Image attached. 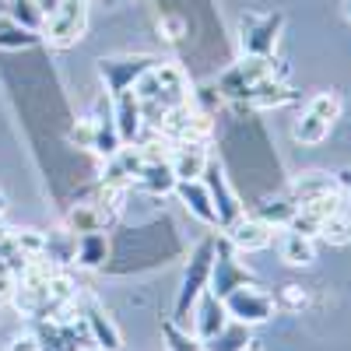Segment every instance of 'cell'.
Returning <instances> with one entry per match:
<instances>
[{
	"mask_svg": "<svg viewBox=\"0 0 351 351\" xmlns=\"http://www.w3.org/2000/svg\"><path fill=\"white\" fill-rule=\"evenodd\" d=\"M215 246L218 239H204L197 243V250L190 253V263H186V271H183V281H180V295H176V316H172V324L176 327H183L190 330V309L193 302L208 291V281H211V267H215Z\"/></svg>",
	"mask_w": 351,
	"mask_h": 351,
	"instance_id": "obj_1",
	"label": "cell"
},
{
	"mask_svg": "<svg viewBox=\"0 0 351 351\" xmlns=\"http://www.w3.org/2000/svg\"><path fill=\"white\" fill-rule=\"evenodd\" d=\"M267 77L288 81V67L278 64L274 56H243L239 64H232L218 77V95L221 99H232V102H243L250 88L260 84V81H267Z\"/></svg>",
	"mask_w": 351,
	"mask_h": 351,
	"instance_id": "obj_2",
	"label": "cell"
},
{
	"mask_svg": "<svg viewBox=\"0 0 351 351\" xmlns=\"http://www.w3.org/2000/svg\"><path fill=\"white\" fill-rule=\"evenodd\" d=\"M285 14L267 11V14H246L239 25V46L243 56H274V46L281 39Z\"/></svg>",
	"mask_w": 351,
	"mask_h": 351,
	"instance_id": "obj_3",
	"label": "cell"
},
{
	"mask_svg": "<svg viewBox=\"0 0 351 351\" xmlns=\"http://www.w3.org/2000/svg\"><path fill=\"white\" fill-rule=\"evenodd\" d=\"M200 183H204V190H208V197H211V208H215V218H218V228H221V232H225L232 221H236L239 215H246L243 200H239L236 190H232V183H228V176H225L221 162L211 158L208 165H204Z\"/></svg>",
	"mask_w": 351,
	"mask_h": 351,
	"instance_id": "obj_4",
	"label": "cell"
},
{
	"mask_svg": "<svg viewBox=\"0 0 351 351\" xmlns=\"http://www.w3.org/2000/svg\"><path fill=\"white\" fill-rule=\"evenodd\" d=\"M225 302V313L228 319H236V324H246V327H256V324H267V319L274 316V299L267 295V291H260L256 285H243L236 288L232 295L221 299Z\"/></svg>",
	"mask_w": 351,
	"mask_h": 351,
	"instance_id": "obj_5",
	"label": "cell"
},
{
	"mask_svg": "<svg viewBox=\"0 0 351 351\" xmlns=\"http://www.w3.org/2000/svg\"><path fill=\"white\" fill-rule=\"evenodd\" d=\"M158 60L148 53H134V56H109V60H99V74L106 81V95H120L130 92L137 84L141 74H148Z\"/></svg>",
	"mask_w": 351,
	"mask_h": 351,
	"instance_id": "obj_6",
	"label": "cell"
},
{
	"mask_svg": "<svg viewBox=\"0 0 351 351\" xmlns=\"http://www.w3.org/2000/svg\"><path fill=\"white\" fill-rule=\"evenodd\" d=\"M243 285H253L250 267H243V263H239V256H236V250L228 246V239H218L208 291H211V295H218V299H225V295H232V291L243 288Z\"/></svg>",
	"mask_w": 351,
	"mask_h": 351,
	"instance_id": "obj_7",
	"label": "cell"
},
{
	"mask_svg": "<svg viewBox=\"0 0 351 351\" xmlns=\"http://www.w3.org/2000/svg\"><path fill=\"white\" fill-rule=\"evenodd\" d=\"M88 25V0H60L56 14L43 25V36L49 39V46H74L84 36Z\"/></svg>",
	"mask_w": 351,
	"mask_h": 351,
	"instance_id": "obj_8",
	"label": "cell"
},
{
	"mask_svg": "<svg viewBox=\"0 0 351 351\" xmlns=\"http://www.w3.org/2000/svg\"><path fill=\"white\" fill-rule=\"evenodd\" d=\"M274 236H278V228H271L267 221H260L256 215H239L225 228V239H228V246L236 253H260V250H267L274 243Z\"/></svg>",
	"mask_w": 351,
	"mask_h": 351,
	"instance_id": "obj_9",
	"label": "cell"
},
{
	"mask_svg": "<svg viewBox=\"0 0 351 351\" xmlns=\"http://www.w3.org/2000/svg\"><path fill=\"white\" fill-rule=\"evenodd\" d=\"M225 324H228L225 302H221L218 295H211V291H204V295L193 302V309H190V334H193L200 344H208Z\"/></svg>",
	"mask_w": 351,
	"mask_h": 351,
	"instance_id": "obj_10",
	"label": "cell"
},
{
	"mask_svg": "<svg viewBox=\"0 0 351 351\" xmlns=\"http://www.w3.org/2000/svg\"><path fill=\"white\" fill-rule=\"evenodd\" d=\"M77 309H81V319H84V327H88V337H92V344L99 351H120L123 348V337H120V330H116L112 316L99 302L88 299V302H77Z\"/></svg>",
	"mask_w": 351,
	"mask_h": 351,
	"instance_id": "obj_11",
	"label": "cell"
},
{
	"mask_svg": "<svg viewBox=\"0 0 351 351\" xmlns=\"http://www.w3.org/2000/svg\"><path fill=\"white\" fill-rule=\"evenodd\" d=\"M211 162L208 155V144H197V141H180L169 148V165L176 172V180L186 183V180H200L204 176V165Z\"/></svg>",
	"mask_w": 351,
	"mask_h": 351,
	"instance_id": "obj_12",
	"label": "cell"
},
{
	"mask_svg": "<svg viewBox=\"0 0 351 351\" xmlns=\"http://www.w3.org/2000/svg\"><path fill=\"white\" fill-rule=\"evenodd\" d=\"M112 123L123 144H137V137L144 134V112H141V99L134 92H120L112 95Z\"/></svg>",
	"mask_w": 351,
	"mask_h": 351,
	"instance_id": "obj_13",
	"label": "cell"
},
{
	"mask_svg": "<svg viewBox=\"0 0 351 351\" xmlns=\"http://www.w3.org/2000/svg\"><path fill=\"white\" fill-rule=\"evenodd\" d=\"M155 81H158V106L162 109H176L190 102V81L183 74V67L176 64H155Z\"/></svg>",
	"mask_w": 351,
	"mask_h": 351,
	"instance_id": "obj_14",
	"label": "cell"
},
{
	"mask_svg": "<svg viewBox=\"0 0 351 351\" xmlns=\"http://www.w3.org/2000/svg\"><path fill=\"white\" fill-rule=\"evenodd\" d=\"M288 102H295V92L288 88V81H278V77L253 84L243 99V106H250V109H278V106H288Z\"/></svg>",
	"mask_w": 351,
	"mask_h": 351,
	"instance_id": "obj_15",
	"label": "cell"
},
{
	"mask_svg": "<svg viewBox=\"0 0 351 351\" xmlns=\"http://www.w3.org/2000/svg\"><path fill=\"white\" fill-rule=\"evenodd\" d=\"M330 193H341V183H337V176H327V172H302L288 190V197L295 204H309V200L330 197Z\"/></svg>",
	"mask_w": 351,
	"mask_h": 351,
	"instance_id": "obj_16",
	"label": "cell"
},
{
	"mask_svg": "<svg viewBox=\"0 0 351 351\" xmlns=\"http://www.w3.org/2000/svg\"><path fill=\"white\" fill-rule=\"evenodd\" d=\"M274 239H278V253H281V260L288 263V267H309V263L316 260V239H306L291 228L278 232Z\"/></svg>",
	"mask_w": 351,
	"mask_h": 351,
	"instance_id": "obj_17",
	"label": "cell"
},
{
	"mask_svg": "<svg viewBox=\"0 0 351 351\" xmlns=\"http://www.w3.org/2000/svg\"><path fill=\"white\" fill-rule=\"evenodd\" d=\"M176 183H180V180H176V172H172L169 158H162V162H144L141 172H137V180H134V186H141L144 193H155V197L172 193Z\"/></svg>",
	"mask_w": 351,
	"mask_h": 351,
	"instance_id": "obj_18",
	"label": "cell"
},
{
	"mask_svg": "<svg viewBox=\"0 0 351 351\" xmlns=\"http://www.w3.org/2000/svg\"><path fill=\"white\" fill-rule=\"evenodd\" d=\"M172 193H180L183 208H186L193 218H200L204 225H218V218H215V208H211V197H208V190H204V183H200V180L176 183V190H172Z\"/></svg>",
	"mask_w": 351,
	"mask_h": 351,
	"instance_id": "obj_19",
	"label": "cell"
},
{
	"mask_svg": "<svg viewBox=\"0 0 351 351\" xmlns=\"http://www.w3.org/2000/svg\"><path fill=\"white\" fill-rule=\"evenodd\" d=\"M77 256V236L71 228H56V232H46V250H43V260L49 263V267H67V263H74Z\"/></svg>",
	"mask_w": 351,
	"mask_h": 351,
	"instance_id": "obj_20",
	"label": "cell"
},
{
	"mask_svg": "<svg viewBox=\"0 0 351 351\" xmlns=\"http://www.w3.org/2000/svg\"><path fill=\"white\" fill-rule=\"evenodd\" d=\"M295 211H299V204L291 200L288 193H281V197H267L263 204H256L250 215H256L260 221H267L271 228H288V221L295 218Z\"/></svg>",
	"mask_w": 351,
	"mask_h": 351,
	"instance_id": "obj_21",
	"label": "cell"
},
{
	"mask_svg": "<svg viewBox=\"0 0 351 351\" xmlns=\"http://www.w3.org/2000/svg\"><path fill=\"white\" fill-rule=\"evenodd\" d=\"M250 344H253V327L228 319V324H225L208 344H204V351H246Z\"/></svg>",
	"mask_w": 351,
	"mask_h": 351,
	"instance_id": "obj_22",
	"label": "cell"
},
{
	"mask_svg": "<svg viewBox=\"0 0 351 351\" xmlns=\"http://www.w3.org/2000/svg\"><path fill=\"white\" fill-rule=\"evenodd\" d=\"M92 120H95L92 152H95V155H102V158H112L116 152L123 148L120 134H116V123H112V112H99V116H92Z\"/></svg>",
	"mask_w": 351,
	"mask_h": 351,
	"instance_id": "obj_23",
	"label": "cell"
},
{
	"mask_svg": "<svg viewBox=\"0 0 351 351\" xmlns=\"http://www.w3.org/2000/svg\"><path fill=\"white\" fill-rule=\"evenodd\" d=\"M109 221V215L99 208V204H77V208L67 215V228L74 236H84V232H102Z\"/></svg>",
	"mask_w": 351,
	"mask_h": 351,
	"instance_id": "obj_24",
	"label": "cell"
},
{
	"mask_svg": "<svg viewBox=\"0 0 351 351\" xmlns=\"http://www.w3.org/2000/svg\"><path fill=\"white\" fill-rule=\"evenodd\" d=\"M109 256V243L102 232H84V236H77V256L74 263H81V267H102Z\"/></svg>",
	"mask_w": 351,
	"mask_h": 351,
	"instance_id": "obj_25",
	"label": "cell"
},
{
	"mask_svg": "<svg viewBox=\"0 0 351 351\" xmlns=\"http://www.w3.org/2000/svg\"><path fill=\"white\" fill-rule=\"evenodd\" d=\"M291 134H295L299 144H324L330 137V123L319 120V116H313V112H302L295 120V127H291Z\"/></svg>",
	"mask_w": 351,
	"mask_h": 351,
	"instance_id": "obj_26",
	"label": "cell"
},
{
	"mask_svg": "<svg viewBox=\"0 0 351 351\" xmlns=\"http://www.w3.org/2000/svg\"><path fill=\"white\" fill-rule=\"evenodd\" d=\"M39 43V32H28V28L14 25L8 14L0 18V49H28Z\"/></svg>",
	"mask_w": 351,
	"mask_h": 351,
	"instance_id": "obj_27",
	"label": "cell"
},
{
	"mask_svg": "<svg viewBox=\"0 0 351 351\" xmlns=\"http://www.w3.org/2000/svg\"><path fill=\"white\" fill-rule=\"evenodd\" d=\"M8 18L28 32H43V14H39V4L36 0H11L8 4Z\"/></svg>",
	"mask_w": 351,
	"mask_h": 351,
	"instance_id": "obj_28",
	"label": "cell"
},
{
	"mask_svg": "<svg viewBox=\"0 0 351 351\" xmlns=\"http://www.w3.org/2000/svg\"><path fill=\"white\" fill-rule=\"evenodd\" d=\"M316 239H324V243H330V246H348V243H351V215L341 211V215L327 218L324 225H319V236H316Z\"/></svg>",
	"mask_w": 351,
	"mask_h": 351,
	"instance_id": "obj_29",
	"label": "cell"
},
{
	"mask_svg": "<svg viewBox=\"0 0 351 351\" xmlns=\"http://www.w3.org/2000/svg\"><path fill=\"white\" fill-rule=\"evenodd\" d=\"M306 112L319 116V120H327V123L334 127V120L341 116V99H337V92H316V95L309 99Z\"/></svg>",
	"mask_w": 351,
	"mask_h": 351,
	"instance_id": "obj_30",
	"label": "cell"
},
{
	"mask_svg": "<svg viewBox=\"0 0 351 351\" xmlns=\"http://www.w3.org/2000/svg\"><path fill=\"white\" fill-rule=\"evenodd\" d=\"M165 341H169V351H204V344L190 330L176 327V324H165Z\"/></svg>",
	"mask_w": 351,
	"mask_h": 351,
	"instance_id": "obj_31",
	"label": "cell"
},
{
	"mask_svg": "<svg viewBox=\"0 0 351 351\" xmlns=\"http://www.w3.org/2000/svg\"><path fill=\"white\" fill-rule=\"evenodd\" d=\"M14 236V243H18V250L25 253V256H43V250H46V236L43 232H32V228H25V232H11Z\"/></svg>",
	"mask_w": 351,
	"mask_h": 351,
	"instance_id": "obj_32",
	"label": "cell"
},
{
	"mask_svg": "<svg viewBox=\"0 0 351 351\" xmlns=\"http://www.w3.org/2000/svg\"><path fill=\"white\" fill-rule=\"evenodd\" d=\"M14 291H18V278L8 267H0V306H11L14 302Z\"/></svg>",
	"mask_w": 351,
	"mask_h": 351,
	"instance_id": "obj_33",
	"label": "cell"
},
{
	"mask_svg": "<svg viewBox=\"0 0 351 351\" xmlns=\"http://www.w3.org/2000/svg\"><path fill=\"white\" fill-rule=\"evenodd\" d=\"M281 302H288L291 309H299V306H306V291L299 285H285L281 288Z\"/></svg>",
	"mask_w": 351,
	"mask_h": 351,
	"instance_id": "obj_34",
	"label": "cell"
},
{
	"mask_svg": "<svg viewBox=\"0 0 351 351\" xmlns=\"http://www.w3.org/2000/svg\"><path fill=\"white\" fill-rule=\"evenodd\" d=\"M8 351H43V348H39V337L36 334H18Z\"/></svg>",
	"mask_w": 351,
	"mask_h": 351,
	"instance_id": "obj_35",
	"label": "cell"
},
{
	"mask_svg": "<svg viewBox=\"0 0 351 351\" xmlns=\"http://www.w3.org/2000/svg\"><path fill=\"white\" fill-rule=\"evenodd\" d=\"M162 28H165V32H172L169 39L176 43V39H183V32H186V25L180 21V18H162Z\"/></svg>",
	"mask_w": 351,
	"mask_h": 351,
	"instance_id": "obj_36",
	"label": "cell"
},
{
	"mask_svg": "<svg viewBox=\"0 0 351 351\" xmlns=\"http://www.w3.org/2000/svg\"><path fill=\"white\" fill-rule=\"evenodd\" d=\"M36 4H39V14H43V25L56 14V8H60V0H36Z\"/></svg>",
	"mask_w": 351,
	"mask_h": 351,
	"instance_id": "obj_37",
	"label": "cell"
},
{
	"mask_svg": "<svg viewBox=\"0 0 351 351\" xmlns=\"http://www.w3.org/2000/svg\"><path fill=\"white\" fill-rule=\"evenodd\" d=\"M337 183H341V190H351V169H341L337 172Z\"/></svg>",
	"mask_w": 351,
	"mask_h": 351,
	"instance_id": "obj_38",
	"label": "cell"
},
{
	"mask_svg": "<svg viewBox=\"0 0 351 351\" xmlns=\"http://www.w3.org/2000/svg\"><path fill=\"white\" fill-rule=\"evenodd\" d=\"M4 208H8V200H4V193H0V215H4Z\"/></svg>",
	"mask_w": 351,
	"mask_h": 351,
	"instance_id": "obj_39",
	"label": "cell"
},
{
	"mask_svg": "<svg viewBox=\"0 0 351 351\" xmlns=\"http://www.w3.org/2000/svg\"><path fill=\"white\" fill-rule=\"evenodd\" d=\"M246 351H263V348H256V344H250V348H246Z\"/></svg>",
	"mask_w": 351,
	"mask_h": 351,
	"instance_id": "obj_40",
	"label": "cell"
},
{
	"mask_svg": "<svg viewBox=\"0 0 351 351\" xmlns=\"http://www.w3.org/2000/svg\"><path fill=\"white\" fill-rule=\"evenodd\" d=\"M348 18H351V0H348Z\"/></svg>",
	"mask_w": 351,
	"mask_h": 351,
	"instance_id": "obj_41",
	"label": "cell"
},
{
	"mask_svg": "<svg viewBox=\"0 0 351 351\" xmlns=\"http://www.w3.org/2000/svg\"><path fill=\"white\" fill-rule=\"evenodd\" d=\"M84 351H88V348H84Z\"/></svg>",
	"mask_w": 351,
	"mask_h": 351,
	"instance_id": "obj_42",
	"label": "cell"
}]
</instances>
